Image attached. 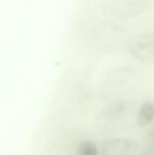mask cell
Segmentation results:
<instances>
[{
    "instance_id": "cell-3",
    "label": "cell",
    "mask_w": 154,
    "mask_h": 155,
    "mask_svg": "<svg viewBox=\"0 0 154 155\" xmlns=\"http://www.w3.org/2000/svg\"><path fill=\"white\" fill-rule=\"evenodd\" d=\"M148 2L143 0H128L119 2L115 8L114 14L119 18H133L142 14L147 7Z\"/></svg>"
},
{
    "instance_id": "cell-1",
    "label": "cell",
    "mask_w": 154,
    "mask_h": 155,
    "mask_svg": "<svg viewBox=\"0 0 154 155\" xmlns=\"http://www.w3.org/2000/svg\"><path fill=\"white\" fill-rule=\"evenodd\" d=\"M128 53L141 62L154 61V31L141 33L129 42Z\"/></svg>"
},
{
    "instance_id": "cell-2",
    "label": "cell",
    "mask_w": 154,
    "mask_h": 155,
    "mask_svg": "<svg viewBox=\"0 0 154 155\" xmlns=\"http://www.w3.org/2000/svg\"><path fill=\"white\" fill-rule=\"evenodd\" d=\"M139 152V143L130 138L110 139L102 144V155H138Z\"/></svg>"
},
{
    "instance_id": "cell-4",
    "label": "cell",
    "mask_w": 154,
    "mask_h": 155,
    "mask_svg": "<svg viewBox=\"0 0 154 155\" xmlns=\"http://www.w3.org/2000/svg\"><path fill=\"white\" fill-rule=\"evenodd\" d=\"M154 120V100L143 103L137 114V123L140 126H147Z\"/></svg>"
}]
</instances>
